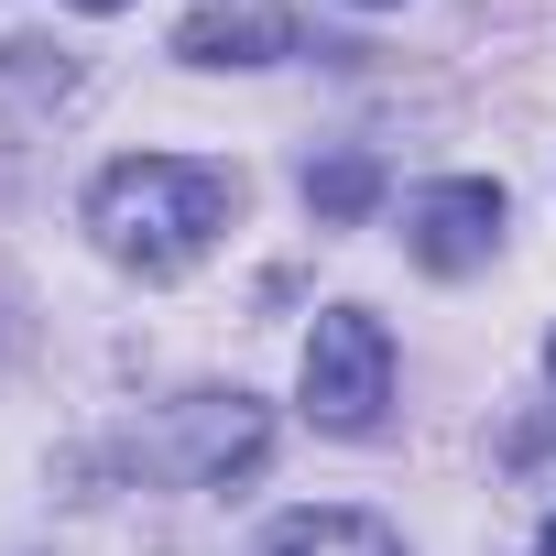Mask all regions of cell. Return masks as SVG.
<instances>
[{"instance_id":"cell-1","label":"cell","mask_w":556,"mask_h":556,"mask_svg":"<svg viewBox=\"0 0 556 556\" xmlns=\"http://www.w3.org/2000/svg\"><path fill=\"white\" fill-rule=\"evenodd\" d=\"M240 207V175L229 164H197V153H121L99 186H88V229L121 273L142 285H175V273L207 262V240L229 229Z\"/></svg>"},{"instance_id":"cell-2","label":"cell","mask_w":556,"mask_h":556,"mask_svg":"<svg viewBox=\"0 0 556 556\" xmlns=\"http://www.w3.org/2000/svg\"><path fill=\"white\" fill-rule=\"evenodd\" d=\"M382 404H393V339H382V317L371 306H328L317 339H306V415L328 437H371Z\"/></svg>"},{"instance_id":"cell-3","label":"cell","mask_w":556,"mask_h":556,"mask_svg":"<svg viewBox=\"0 0 556 556\" xmlns=\"http://www.w3.org/2000/svg\"><path fill=\"white\" fill-rule=\"evenodd\" d=\"M164 480H186V491H229V480H251L262 458H273V415L251 404V393H186L175 404V426L142 447Z\"/></svg>"},{"instance_id":"cell-4","label":"cell","mask_w":556,"mask_h":556,"mask_svg":"<svg viewBox=\"0 0 556 556\" xmlns=\"http://www.w3.org/2000/svg\"><path fill=\"white\" fill-rule=\"evenodd\" d=\"M502 186L491 175H447V186H426L415 207H404V251L426 262V273H480L491 262V240H502Z\"/></svg>"},{"instance_id":"cell-5","label":"cell","mask_w":556,"mask_h":556,"mask_svg":"<svg viewBox=\"0 0 556 556\" xmlns=\"http://www.w3.org/2000/svg\"><path fill=\"white\" fill-rule=\"evenodd\" d=\"M175 55L186 66H273V55H295V23L273 0H207V12H186Z\"/></svg>"},{"instance_id":"cell-6","label":"cell","mask_w":556,"mask_h":556,"mask_svg":"<svg viewBox=\"0 0 556 556\" xmlns=\"http://www.w3.org/2000/svg\"><path fill=\"white\" fill-rule=\"evenodd\" d=\"M251 556H404V534L371 513H285V523H262Z\"/></svg>"},{"instance_id":"cell-7","label":"cell","mask_w":556,"mask_h":556,"mask_svg":"<svg viewBox=\"0 0 556 556\" xmlns=\"http://www.w3.org/2000/svg\"><path fill=\"white\" fill-rule=\"evenodd\" d=\"M371 197H382V164H371V153H328V164H306V207H317L328 229L371 218Z\"/></svg>"},{"instance_id":"cell-8","label":"cell","mask_w":556,"mask_h":556,"mask_svg":"<svg viewBox=\"0 0 556 556\" xmlns=\"http://www.w3.org/2000/svg\"><path fill=\"white\" fill-rule=\"evenodd\" d=\"M77 12H131V0H77Z\"/></svg>"},{"instance_id":"cell-9","label":"cell","mask_w":556,"mask_h":556,"mask_svg":"<svg viewBox=\"0 0 556 556\" xmlns=\"http://www.w3.org/2000/svg\"><path fill=\"white\" fill-rule=\"evenodd\" d=\"M534 556H556V523H545V545H534Z\"/></svg>"},{"instance_id":"cell-10","label":"cell","mask_w":556,"mask_h":556,"mask_svg":"<svg viewBox=\"0 0 556 556\" xmlns=\"http://www.w3.org/2000/svg\"><path fill=\"white\" fill-rule=\"evenodd\" d=\"M545 371H556V339H545Z\"/></svg>"},{"instance_id":"cell-11","label":"cell","mask_w":556,"mask_h":556,"mask_svg":"<svg viewBox=\"0 0 556 556\" xmlns=\"http://www.w3.org/2000/svg\"><path fill=\"white\" fill-rule=\"evenodd\" d=\"M371 12H382V0H371Z\"/></svg>"}]
</instances>
